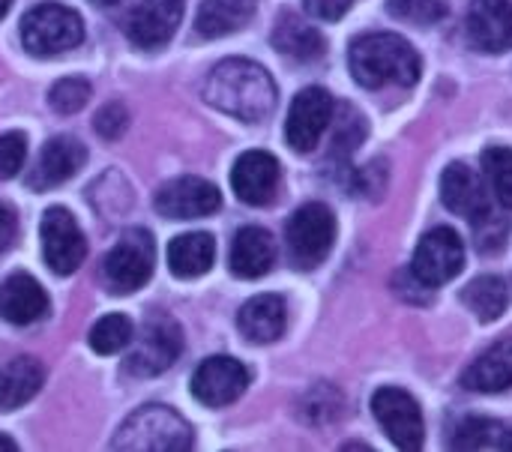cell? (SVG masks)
Segmentation results:
<instances>
[{
	"instance_id": "38",
	"label": "cell",
	"mask_w": 512,
	"mask_h": 452,
	"mask_svg": "<svg viewBox=\"0 0 512 452\" xmlns=\"http://www.w3.org/2000/svg\"><path fill=\"white\" fill-rule=\"evenodd\" d=\"M0 450H18V447H15V441H9V438H0Z\"/></svg>"
},
{
	"instance_id": "31",
	"label": "cell",
	"mask_w": 512,
	"mask_h": 452,
	"mask_svg": "<svg viewBox=\"0 0 512 452\" xmlns=\"http://www.w3.org/2000/svg\"><path fill=\"white\" fill-rule=\"evenodd\" d=\"M387 12L405 24H438L447 15V3L444 0H390Z\"/></svg>"
},
{
	"instance_id": "35",
	"label": "cell",
	"mask_w": 512,
	"mask_h": 452,
	"mask_svg": "<svg viewBox=\"0 0 512 452\" xmlns=\"http://www.w3.org/2000/svg\"><path fill=\"white\" fill-rule=\"evenodd\" d=\"M351 9V0H306V12L321 21H336Z\"/></svg>"
},
{
	"instance_id": "18",
	"label": "cell",
	"mask_w": 512,
	"mask_h": 452,
	"mask_svg": "<svg viewBox=\"0 0 512 452\" xmlns=\"http://www.w3.org/2000/svg\"><path fill=\"white\" fill-rule=\"evenodd\" d=\"M468 39L474 48L501 54L512 48V3L510 0H474L465 18Z\"/></svg>"
},
{
	"instance_id": "40",
	"label": "cell",
	"mask_w": 512,
	"mask_h": 452,
	"mask_svg": "<svg viewBox=\"0 0 512 452\" xmlns=\"http://www.w3.org/2000/svg\"><path fill=\"white\" fill-rule=\"evenodd\" d=\"M93 3H99V6H114V3H120V0H93Z\"/></svg>"
},
{
	"instance_id": "5",
	"label": "cell",
	"mask_w": 512,
	"mask_h": 452,
	"mask_svg": "<svg viewBox=\"0 0 512 452\" xmlns=\"http://www.w3.org/2000/svg\"><path fill=\"white\" fill-rule=\"evenodd\" d=\"M285 243L291 264L297 270H315L327 261L333 243H336V216L327 204H303L285 228Z\"/></svg>"
},
{
	"instance_id": "17",
	"label": "cell",
	"mask_w": 512,
	"mask_h": 452,
	"mask_svg": "<svg viewBox=\"0 0 512 452\" xmlns=\"http://www.w3.org/2000/svg\"><path fill=\"white\" fill-rule=\"evenodd\" d=\"M231 186L243 204L264 207L273 201L279 189V162L267 150H249L234 162L231 171Z\"/></svg>"
},
{
	"instance_id": "16",
	"label": "cell",
	"mask_w": 512,
	"mask_h": 452,
	"mask_svg": "<svg viewBox=\"0 0 512 452\" xmlns=\"http://www.w3.org/2000/svg\"><path fill=\"white\" fill-rule=\"evenodd\" d=\"M84 162H87V147L72 135H57L42 147L33 171L27 174V186L36 192L54 189V186L66 183L69 177H75Z\"/></svg>"
},
{
	"instance_id": "8",
	"label": "cell",
	"mask_w": 512,
	"mask_h": 452,
	"mask_svg": "<svg viewBox=\"0 0 512 452\" xmlns=\"http://www.w3.org/2000/svg\"><path fill=\"white\" fill-rule=\"evenodd\" d=\"M372 414L399 450L414 452L423 447L426 426H423L420 405L411 393L399 387H381L372 396Z\"/></svg>"
},
{
	"instance_id": "9",
	"label": "cell",
	"mask_w": 512,
	"mask_h": 452,
	"mask_svg": "<svg viewBox=\"0 0 512 452\" xmlns=\"http://www.w3.org/2000/svg\"><path fill=\"white\" fill-rule=\"evenodd\" d=\"M39 234H42V258L57 276H69L81 267L87 255V240L66 207H48Z\"/></svg>"
},
{
	"instance_id": "15",
	"label": "cell",
	"mask_w": 512,
	"mask_h": 452,
	"mask_svg": "<svg viewBox=\"0 0 512 452\" xmlns=\"http://www.w3.org/2000/svg\"><path fill=\"white\" fill-rule=\"evenodd\" d=\"M489 195L492 192L486 189L483 177L462 162H453L441 177V201L447 204V210H453L471 222H483L492 216V198Z\"/></svg>"
},
{
	"instance_id": "7",
	"label": "cell",
	"mask_w": 512,
	"mask_h": 452,
	"mask_svg": "<svg viewBox=\"0 0 512 452\" xmlns=\"http://www.w3.org/2000/svg\"><path fill=\"white\" fill-rule=\"evenodd\" d=\"M183 351V333L174 318L168 315H153L135 342V351L126 357V372L135 378H153L162 375L177 363Z\"/></svg>"
},
{
	"instance_id": "10",
	"label": "cell",
	"mask_w": 512,
	"mask_h": 452,
	"mask_svg": "<svg viewBox=\"0 0 512 452\" xmlns=\"http://www.w3.org/2000/svg\"><path fill=\"white\" fill-rule=\"evenodd\" d=\"M465 267V243L453 228H432L414 249L411 270L429 288L447 285Z\"/></svg>"
},
{
	"instance_id": "37",
	"label": "cell",
	"mask_w": 512,
	"mask_h": 452,
	"mask_svg": "<svg viewBox=\"0 0 512 452\" xmlns=\"http://www.w3.org/2000/svg\"><path fill=\"white\" fill-rule=\"evenodd\" d=\"M501 450H512V429L510 432H504V438H501Z\"/></svg>"
},
{
	"instance_id": "39",
	"label": "cell",
	"mask_w": 512,
	"mask_h": 452,
	"mask_svg": "<svg viewBox=\"0 0 512 452\" xmlns=\"http://www.w3.org/2000/svg\"><path fill=\"white\" fill-rule=\"evenodd\" d=\"M9 6H12V0H0V18H3L6 12H9Z\"/></svg>"
},
{
	"instance_id": "13",
	"label": "cell",
	"mask_w": 512,
	"mask_h": 452,
	"mask_svg": "<svg viewBox=\"0 0 512 452\" xmlns=\"http://www.w3.org/2000/svg\"><path fill=\"white\" fill-rule=\"evenodd\" d=\"M153 204H156V213L186 222V219H201V216L216 213L222 207V195L204 177H177L156 192Z\"/></svg>"
},
{
	"instance_id": "14",
	"label": "cell",
	"mask_w": 512,
	"mask_h": 452,
	"mask_svg": "<svg viewBox=\"0 0 512 452\" xmlns=\"http://www.w3.org/2000/svg\"><path fill=\"white\" fill-rule=\"evenodd\" d=\"M183 21V0H141L126 18V36L132 45L153 51L171 42Z\"/></svg>"
},
{
	"instance_id": "29",
	"label": "cell",
	"mask_w": 512,
	"mask_h": 452,
	"mask_svg": "<svg viewBox=\"0 0 512 452\" xmlns=\"http://www.w3.org/2000/svg\"><path fill=\"white\" fill-rule=\"evenodd\" d=\"M501 438H504V429L498 423L483 420V417H468L456 426L453 447L456 450H486V447L501 450Z\"/></svg>"
},
{
	"instance_id": "36",
	"label": "cell",
	"mask_w": 512,
	"mask_h": 452,
	"mask_svg": "<svg viewBox=\"0 0 512 452\" xmlns=\"http://www.w3.org/2000/svg\"><path fill=\"white\" fill-rule=\"evenodd\" d=\"M15 234H18V222H15V213L9 207L0 204V252H6L12 243H15Z\"/></svg>"
},
{
	"instance_id": "2",
	"label": "cell",
	"mask_w": 512,
	"mask_h": 452,
	"mask_svg": "<svg viewBox=\"0 0 512 452\" xmlns=\"http://www.w3.org/2000/svg\"><path fill=\"white\" fill-rule=\"evenodd\" d=\"M351 75L357 84L378 90V87H414L420 78V54L405 36L396 33H366L351 42L348 51Z\"/></svg>"
},
{
	"instance_id": "28",
	"label": "cell",
	"mask_w": 512,
	"mask_h": 452,
	"mask_svg": "<svg viewBox=\"0 0 512 452\" xmlns=\"http://www.w3.org/2000/svg\"><path fill=\"white\" fill-rule=\"evenodd\" d=\"M135 339V327L126 315H105L93 324L90 330V348L102 357H111L123 348H129Z\"/></svg>"
},
{
	"instance_id": "4",
	"label": "cell",
	"mask_w": 512,
	"mask_h": 452,
	"mask_svg": "<svg viewBox=\"0 0 512 452\" xmlns=\"http://www.w3.org/2000/svg\"><path fill=\"white\" fill-rule=\"evenodd\" d=\"M84 21L75 9L60 3H39L21 18V42L36 57H51L81 45Z\"/></svg>"
},
{
	"instance_id": "32",
	"label": "cell",
	"mask_w": 512,
	"mask_h": 452,
	"mask_svg": "<svg viewBox=\"0 0 512 452\" xmlns=\"http://www.w3.org/2000/svg\"><path fill=\"white\" fill-rule=\"evenodd\" d=\"M87 99H90L87 78H60L48 93V102L57 114H75L87 105Z\"/></svg>"
},
{
	"instance_id": "3",
	"label": "cell",
	"mask_w": 512,
	"mask_h": 452,
	"mask_svg": "<svg viewBox=\"0 0 512 452\" xmlns=\"http://www.w3.org/2000/svg\"><path fill=\"white\" fill-rule=\"evenodd\" d=\"M195 447L192 426L165 405H144L138 408L117 432L114 450H156L183 452Z\"/></svg>"
},
{
	"instance_id": "25",
	"label": "cell",
	"mask_w": 512,
	"mask_h": 452,
	"mask_svg": "<svg viewBox=\"0 0 512 452\" xmlns=\"http://www.w3.org/2000/svg\"><path fill=\"white\" fill-rule=\"evenodd\" d=\"M252 12V0H204L195 15V27L204 39H219L246 27Z\"/></svg>"
},
{
	"instance_id": "33",
	"label": "cell",
	"mask_w": 512,
	"mask_h": 452,
	"mask_svg": "<svg viewBox=\"0 0 512 452\" xmlns=\"http://www.w3.org/2000/svg\"><path fill=\"white\" fill-rule=\"evenodd\" d=\"M24 159H27V135L24 132L0 135V180L15 177L24 168Z\"/></svg>"
},
{
	"instance_id": "6",
	"label": "cell",
	"mask_w": 512,
	"mask_h": 452,
	"mask_svg": "<svg viewBox=\"0 0 512 452\" xmlns=\"http://www.w3.org/2000/svg\"><path fill=\"white\" fill-rule=\"evenodd\" d=\"M153 261H156L153 237L144 228H132L105 255L102 279L111 294H135L138 288H144L150 282Z\"/></svg>"
},
{
	"instance_id": "26",
	"label": "cell",
	"mask_w": 512,
	"mask_h": 452,
	"mask_svg": "<svg viewBox=\"0 0 512 452\" xmlns=\"http://www.w3.org/2000/svg\"><path fill=\"white\" fill-rule=\"evenodd\" d=\"M273 45H276L282 54H288V57H294V60H303V63L318 60V57L324 54V36H321L312 24L300 21V18L291 15V12L282 15V18L276 21Z\"/></svg>"
},
{
	"instance_id": "30",
	"label": "cell",
	"mask_w": 512,
	"mask_h": 452,
	"mask_svg": "<svg viewBox=\"0 0 512 452\" xmlns=\"http://www.w3.org/2000/svg\"><path fill=\"white\" fill-rule=\"evenodd\" d=\"M483 171L498 195V201L512 210V150L510 147H489L483 153Z\"/></svg>"
},
{
	"instance_id": "34",
	"label": "cell",
	"mask_w": 512,
	"mask_h": 452,
	"mask_svg": "<svg viewBox=\"0 0 512 452\" xmlns=\"http://www.w3.org/2000/svg\"><path fill=\"white\" fill-rule=\"evenodd\" d=\"M126 120H129L126 108H123L120 102H108V105H105V108L96 114L93 126H96V132H99L102 138L114 141V138H120V135H123V129H126Z\"/></svg>"
},
{
	"instance_id": "21",
	"label": "cell",
	"mask_w": 512,
	"mask_h": 452,
	"mask_svg": "<svg viewBox=\"0 0 512 452\" xmlns=\"http://www.w3.org/2000/svg\"><path fill=\"white\" fill-rule=\"evenodd\" d=\"M276 261V243L270 237V231L249 225L240 228L234 243H231V273L240 279H261L270 273Z\"/></svg>"
},
{
	"instance_id": "24",
	"label": "cell",
	"mask_w": 512,
	"mask_h": 452,
	"mask_svg": "<svg viewBox=\"0 0 512 452\" xmlns=\"http://www.w3.org/2000/svg\"><path fill=\"white\" fill-rule=\"evenodd\" d=\"M45 381V369L36 357H15L0 369V411L27 405Z\"/></svg>"
},
{
	"instance_id": "11",
	"label": "cell",
	"mask_w": 512,
	"mask_h": 452,
	"mask_svg": "<svg viewBox=\"0 0 512 452\" xmlns=\"http://www.w3.org/2000/svg\"><path fill=\"white\" fill-rule=\"evenodd\" d=\"M333 96L324 87H306L294 96L288 123H285V138L297 153H312L318 141L324 138L327 126L333 123Z\"/></svg>"
},
{
	"instance_id": "23",
	"label": "cell",
	"mask_w": 512,
	"mask_h": 452,
	"mask_svg": "<svg viewBox=\"0 0 512 452\" xmlns=\"http://www.w3.org/2000/svg\"><path fill=\"white\" fill-rule=\"evenodd\" d=\"M216 261V240L207 231L180 234L168 243V267L177 279H198Z\"/></svg>"
},
{
	"instance_id": "22",
	"label": "cell",
	"mask_w": 512,
	"mask_h": 452,
	"mask_svg": "<svg viewBox=\"0 0 512 452\" xmlns=\"http://www.w3.org/2000/svg\"><path fill=\"white\" fill-rule=\"evenodd\" d=\"M462 384L474 393H501V390H510L512 387V339H504L498 345H492L486 354H480Z\"/></svg>"
},
{
	"instance_id": "20",
	"label": "cell",
	"mask_w": 512,
	"mask_h": 452,
	"mask_svg": "<svg viewBox=\"0 0 512 452\" xmlns=\"http://www.w3.org/2000/svg\"><path fill=\"white\" fill-rule=\"evenodd\" d=\"M285 324H288V306L279 294H258L246 300L237 315L240 333L255 345L276 342L285 333Z\"/></svg>"
},
{
	"instance_id": "27",
	"label": "cell",
	"mask_w": 512,
	"mask_h": 452,
	"mask_svg": "<svg viewBox=\"0 0 512 452\" xmlns=\"http://www.w3.org/2000/svg\"><path fill=\"white\" fill-rule=\"evenodd\" d=\"M462 303L477 315V321L492 324L507 309V285L498 276H480L465 288Z\"/></svg>"
},
{
	"instance_id": "1",
	"label": "cell",
	"mask_w": 512,
	"mask_h": 452,
	"mask_svg": "<svg viewBox=\"0 0 512 452\" xmlns=\"http://www.w3.org/2000/svg\"><path fill=\"white\" fill-rule=\"evenodd\" d=\"M204 99L243 123H258L276 108V81L261 63L228 57L210 69Z\"/></svg>"
},
{
	"instance_id": "12",
	"label": "cell",
	"mask_w": 512,
	"mask_h": 452,
	"mask_svg": "<svg viewBox=\"0 0 512 452\" xmlns=\"http://www.w3.org/2000/svg\"><path fill=\"white\" fill-rule=\"evenodd\" d=\"M249 387V369L234 357H207L192 375V396L207 408H225L237 402Z\"/></svg>"
},
{
	"instance_id": "19",
	"label": "cell",
	"mask_w": 512,
	"mask_h": 452,
	"mask_svg": "<svg viewBox=\"0 0 512 452\" xmlns=\"http://www.w3.org/2000/svg\"><path fill=\"white\" fill-rule=\"evenodd\" d=\"M0 315L3 321L24 327L48 315V294L30 273H12L0 285Z\"/></svg>"
}]
</instances>
